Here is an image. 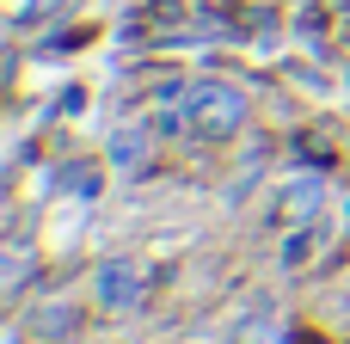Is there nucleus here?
<instances>
[{"mask_svg": "<svg viewBox=\"0 0 350 344\" xmlns=\"http://www.w3.org/2000/svg\"><path fill=\"white\" fill-rule=\"evenodd\" d=\"M185 123H191V135L228 142V135H240V123H246V92L228 86V80H191V86H185Z\"/></svg>", "mask_w": 350, "mask_h": 344, "instance_id": "1", "label": "nucleus"}, {"mask_svg": "<svg viewBox=\"0 0 350 344\" xmlns=\"http://www.w3.org/2000/svg\"><path fill=\"white\" fill-rule=\"evenodd\" d=\"M92 289H98V302H105V308H135V302H142V289H148V271H142L135 259H105V265H98V277H92Z\"/></svg>", "mask_w": 350, "mask_h": 344, "instance_id": "2", "label": "nucleus"}, {"mask_svg": "<svg viewBox=\"0 0 350 344\" xmlns=\"http://www.w3.org/2000/svg\"><path fill=\"white\" fill-rule=\"evenodd\" d=\"M111 154H117V166H142V154H148V129H117V142H111Z\"/></svg>", "mask_w": 350, "mask_h": 344, "instance_id": "3", "label": "nucleus"}, {"mask_svg": "<svg viewBox=\"0 0 350 344\" xmlns=\"http://www.w3.org/2000/svg\"><path fill=\"white\" fill-rule=\"evenodd\" d=\"M98 185H105V178H98V166H92V160H74V166L62 172V191H74V197H92Z\"/></svg>", "mask_w": 350, "mask_h": 344, "instance_id": "4", "label": "nucleus"}, {"mask_svg": "<svg viewBox=\"0 0 350 344\" xmlns=\"http://www.w3.org/2000/svg\"><path fill=\"white\" fill-rule=\"evenodd\" d=\"M314 209H320V178H301V185L289 191V215H295V222H308Z\"/></svg>", "mask_w": 350, "mask_h": 344, "instance_id": "5", "label": "nucleus"}, {"mask_svg": "<svg viewBox=\"0 0 350 344\" xmlns=\"http://www.w3.org/2000/svg\"><path fill=\"white\" fill-rule=\"evenodd\" d=\"M55 0H6V12H12V25H37L43 12H49Z\"/></svg>", "mask_w": 350, "mask_h": 344, "instance_id": "6", "label": "nucleus"}, {"mask_svg": "<svg viewBox=\"0 0 350 344\" xmlns=\"http://www.w3.org/2000/svg\"><path fill=\"white\" fill-rule=\"evenodd\" d=\"M68 320H74L68 308H43V332H68Z\"/></svg>", "mask_w": 350, "mask_h": 344, "instance_id": "7", "label": "nucleus"}]
</instances>
